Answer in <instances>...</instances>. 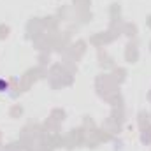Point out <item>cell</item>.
<instances>
[{"mask_svg":"<svg viewBox=\"0 0 151 151\" xmlns=\"http://www.w3.org/2000/svg\"><path fill=\"white\" fill-rule=\"evenodd\" d=\"M4 88H7V83H4V81H0V91H4Z\"/></svg>","mask_w":151,"mask_h":151,"instance_id":"6da1fadb","label":"cell"}]
</instances>
